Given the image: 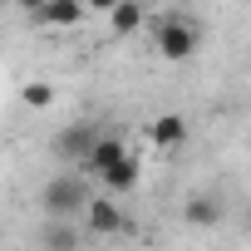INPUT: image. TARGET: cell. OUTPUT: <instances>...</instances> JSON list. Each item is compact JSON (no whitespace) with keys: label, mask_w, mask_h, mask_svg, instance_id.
Listing matches in <instances>:
<instances>
[{"label":"cell","mask_w":251,"mask_h":251,"mask_svg":"<svg viewBox=\"0 0 251 251\" xmlns=\"http://www.w3.org/2000/svg\"><path fill=\"white\" fill-rule=\"evenodd\" d=\"M89 182L79 177V173H59V177H50L45 187H40V207H45V217H59V222H84V207H89Z\"/></svg>","instance_id":"1"},{"label":"cell","mask_w":251,"mask_h":251,"mask_svg":"<svg viewBox=\"0 0 251 251\" xmlns=\"http://www.w3.org/2000/svg\"><path fill=\"white\" fill-rule=\"evenodd\" d=\"M197 45H202V30H197L192 20H182V15H168V20L153 25V50H158V59H168V64L192 59Z\"/></svg>","instance_id":"2"},{"label":"cell","mask_w":251,"mask_h":251,"mask_svg":"<svg viewBox=\"0 0 251 251\" xmlns=\"http://www.w3.org/2000/svg\"><path fill=\"white\" fill-rule=\"evenodd\" d=\"M84 226H89L94 236H118L123 226H128V217H123V207H118L113 192H99V197H89V207H84Z\"/></svg>","instance_id":"3"},{"label":"cell","mask_w":251,"mask_h":251,"mask_svg":"<svg viewBox=\"0 0 251 251\" xmlns=\"http://www.w3.org/2000/svg\"><path fill=\"white\" fill-rule=\"evenodd\" d=\"M94 143H99V133L89 128V123H69V128L54 133V153H59L64 163H89Z\"/></svg>","instance_id":"4"},{"label":"cell","mask_w":251,"mask_h":251,"mask_svg":"<svg viewBox=\"0 0 251 251\" xmlns=\"http://www.w3.org/2000/svg\"><path fill=\"white\" fill-rule=\"evenodd\" d=\"M84 15H89L84 0H45L40 15H35V25H45V30H79Z\"/></svg>","instance_id":"5"},{"label":"cell","mask_w":251,"mask_h":251,"mask_svg":"<svg viewBox=\"0 0 251 251\" xmlns=\"http://www.w3.org/2000/svg\"><path fill=\"white\" fill-rule=\"evenodd\" d=\"M148 143H153L158 153H177V148L187 143V118H182V113H158V118L148 123Z\"/></svg>","instance_id":"6"},{"label":"cell","mask_w":251,"mask_h":251,"mask_svg":"<svg viewBox=\"0 0 251 251\" xmlns=\"http://www.w3.org/2000/svg\"><path fill=\"white\" fill-rule=\"evenodd\" d=\"M182 217H187V226H202V231H212V226H222L226 207H222V197H217V192H197V197H187Z\"/></svg>","instance_id":"7"},{"label":"cell","mask_w":251,"mask_h":251,"mask_svg":"<svg viewBox=\"0 0 251 251\" xmlns=\"http://www.w3.org/2000/svg\"><path fill=\"white\" fill-rule=\"evenodd\" d=\"M40 251H79V226L50 217V222L40 226Z\"/></svg>","instance_id":"8"},{"label":"cell","mask_w":251,"mask_h":251,"mask_svg":"<svg viewBox=\"0 0 251 251\" xmlns=\"http://www.w3.org/2000/svg\"><path fill=\"white\" fill-rule=\"evenodd\" d=\"M99 182H103V187H108L113 197H123V192H133V187L143 182V168H138V158L128 153V158H123V163H113V168H108V173H103Z\"/></svg>","instance_id":"9"},{"label":"cell","mask_w":251,"mask_h":251,"mask_svg":"<svg viewBox=\"0 0 251 251\" xmlns=\"http://www.w3.org/2000/svg\"><path fill=\"white\" fill-rule=\"evenodd\" d=\"M128 158V148H123V138H113V133H99V143H94V153H89V173L94 177H103L113 163H123Z\"/></svg>","instance_id":"10"},{"label":"cell","mask_w":251,"mask_h":251,"mask_svg":"<svg viewBox=\"0 0 251 251\" xmlns=\"http://www.w3.org/2000/svg\"><path fill=\"white\" fill-rule=\"evenodd\" d=\"M143 5H138V0H118V5L108 10V25H113V35H138L143 30Z\"/></svg>","instance_id":"11"},{"label":"cell","mask_w":251,"mask_h":251,"mask_svg":"<svg viewBox=\"0 0 251 251\" xmlns=\"http://www.w3.org/2000/svg\"><path fill=\"white\" fill-rule=\"evenodd\" d=\"M20 99H25L30 108H50V103H54V89H50V84H35V79H30V84L20 89Z\"/></svg>","instance_id":"12"},{"label":"cell","mask_w":251,"mask_h":251,"mask_svg":"<svg viewBox=\"0 0 251 251\" xmlns=\"http://www.w3.org/2000/svg\"><path fill=\"white\" fill-rule=\"evenodd\" d=\"M84 5H89V10H99V15H108V10L118 5V0H84Z\"/></svg>","instance_id":"13"},{"label":"cell","mask_w":251,"mask_h":251,"mask_svg":"<svg viewBox=\"0 0 251 251\" xmlns=\"http://www.w3.org/2000/svg\"><path fill=\"white\" fill-rule=\"evenodd\" d=\"M40 5L45 0H20V10H30V15H40Z\"/></svg>","instance_id":"14"}]
</instances>
